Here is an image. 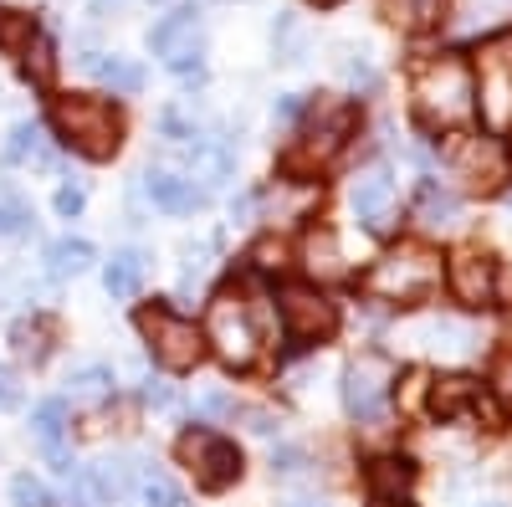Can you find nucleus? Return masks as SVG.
Instances as JSON below:
<instances>
[{"instance_id": "nucleus-28", "label": "nucleus", "mask_w": 512, "mask_h": 507, "mask_svg": "<svg viewBox=\"0 0 512 507\" xmlns=\"http://www.w3.org/2000/svg\"><path fill=\"white\" fill-rule=\"evenodd\" d=\"M21 72L36 82V88H52V77H57V47L47 36H36L31 47H26V62H21Z\"/></svg>"}, {"instance_id": "nucleus-16", "label": "nucleus", "mask_w": 512, "mask_h": 507, "mask_svg": "<svg viewBox=\"0 0 512 507\" xmlns=\"http://www.w3.org/2000/svg\"><path fill=\"white\" fill-rule=\"evenodd\" d=\"M303 262H308V272L323 277V282H333V277H344V272H349V267H344V246H338V236H333L328 226L308 231V241H303Z\"/></svg>"}, {"instance_id": "nucleus-21", "label": "nucleus", "mask_w": 512, "mask_h": 507, "mask_svg": "<svg viewBox=\"0 0 512 507\" xmlns=\"http://www.w3.org/2000/svg\"><path fill=\"white\" fill-rule=\"evenodd\" d=\"M88 492L98 502H123L128 492H134V467H128V461H98V467L88 472Z\"/></svg>"}, {"instance_id": "nucleus-46", "label": "nucleus", "mask_w": 512, "mask_h": 507, "mask_svg": "<svg viewBox=\"0 0 512 507\" xmlns=\"http://www.w3.org/2000/svg\"><path fill=\"white\" fill-rule=\"evenodd\" d=\"M487 507H502V502H487Z\"/></svg>"}, {"instance_id": "nucleus-19", "label": "nucleus", "mask_w": 512, "mask_h": 507, "mask_svg": "<svg viewBox=\"0 0 512 507\" xmlns=\"http://www.w3.org/2000/svg\"><path fill=\"white\" fill-rule=\"evenodd\" d=\"M93 262H98V251H93V241H82V236H62V241L47 246V272L52 277H77V272H88Z\"/></svg>"}, {"instance_id": "nucleus-24", "label": "nucleus", "mask_w": 512, "mask_h": 507, "mask_svg": "<svg viewBox=\"0 0 512 507\" xmlns=\"http://www.w3.org/2000/svg\"><path fill=\"white\" fill-rule=\"evenodd\" d=\"M31 431H36L41 451H47V446H62V431H67V400H62V395L41 400V405L31 410Z\"/></svg>"}, {"instance_id": "nucleus-25", "label": "nucleus", "mask_w": 512, "mask_h": 507, "mask_svg": "<svg viewBox=\"0 0 512 507\" xmlns=\"http://www.w3.org/2000/svg\"><path fill=\"white\" fill-rule=\"evenodd\" d=\"M472 405H477V385H472V379H441V385L431 390V410L441 420H456L461 410H472Z\"/></svg>"}, {"instance_id": "nucleus-43", "label": "nucleus", "mask_w": 512, "mask_h": 507, "mask_svg": "<svg viewBox=\"0 0 512 507\" xmlns=\"http://www.w3.org/2000/svg\"><path fill=\"white\" fill-rule=\"evenodd\" d=\"M349 77L359 82V88H374V67L369 62H349Z\"/></svg>"}, {"instance_id": "nucleus-20", "label": "nucleus", "mask_w": 512, "mask_h": 507, "mask_svg": "<svg viewBox=\"0 0 512 507\" xmlns=\"http://www.w3.org/2000/svg\"><path fill=\"white\" fill-rule=\"evenodd\" d=\"M410 482H415V467H410V461L384 456V461H374V467H369V492H374L379 502L405 497V492H410Z\"/></svg>"}, {"instance_id": "nucleus-4", "label": "nucleus", "mask_w": 512, "mask_h": 507, "mask_svg": "<svg viewBox=\"0 0 512 507\" xmlns=\"http://www.w3.org/2000/svg\"><path fill=\"white\" fill-rule=\"evenodd\" d=\"M205 338L221 349L226 364H251L256 349H262V308L241 303L236 292H221V298L210 303V328H205Z\"/></svg>"}, {"instance_id": "nucleus-30", "label": "nucleus", "mask_w": 512, "mask_h": 507, "mask_svg": "<svg viewBox=\"0 0 512 507\" xmlns=\"http://www.w3.org/2000/svg\"><path fill=\"white\" fill-rule=\"evenodd\" d=\"M36 41V26H31V16H16V11H6L0 6V47L6 52H26Z\"/></svg>"}, {"instance_id": "nucleus-34", "label": "nucleus", "mask_w": 512, "mask_h": 507, "mask_svg": "<svg viewBox=\"0 0 512 507\" xmlns=\"http://www.w3.org/2000/svg\"><path fill=\"white\" fill-rule=\"evenodd\" d=\"M159 134H164V139H175V144L195 139V129H190V118H185L180 108H164V113H159Z\"/></svg>"}, {"instance_id": "nucleus-1", "label": "nucleus", "mask_w": 512, "mask_h": 507, "mask_svg": "<svg viewBox=\"0 0 512 507\" xmlns=\"http://www.w3.org/2000/svg\"><path fill=\"white\" fill-rule=\"evenodd\" d=\"M477 108V88H472V67L461 57H441L431 67L415 72V118L425 129H456Z\"/></svg>"}, {"instance_id": "nucleus-31", "label": "nucleus", "mask_w": 512, "mask_h": 507, "mask_svg": "<svg viewBox=\"0 0 512 507\" xmlns=\"http://www.w3.org/2000/svg\"><path fill=\"white\" fill-rule=\"evenodd\" d=\"M11 502L16 507H52V492H47V482H36L31 472H16L11 477Z\"/></svg>"}, {"instance_id": "nucleus-15", "label": "nucleus", "mask_w": 512, "mask_h": 507, "mask_svg": "<svg viewBox=\"0 0 512 507\" xmlns=\"http://www.w3.org/2000/svg\"><path fill=\"white\" fill-rule=\"evenodd\" d=\"M52 344H57V318L31 313V318H16V323H11V349H16L21 359L41 364V359L52 354Z\"/></svg>"}, {"instance_id": "nucleus-22", "label": "nucleus", "mask_w": 512, "mask_h": 507, "mask_svg": "<svg viewBox=\"0 0 512 507\" xmlns=\"http://www.w3.org/2000/svg\"><path fill=\"white\" fill-rule=\"evenodd\" d=\"M103 287L113 292L118 303L139 298V287H144V257H139V251H118V257L108 262V272H103Z\"/></svg>"}, {"instance_id": "nucleus-44", "label": "nucleus", "mask_w": 512, "mask_h": 507, "mask_svg": "<svg viewBox=\"0 0 512 507\" xmlns=\"http://www.w3.org/2000/svg\"><path fill=\"white\" fill-rule=\"evenodd\" d=\"M287 507H328V502H308V497H303V502H287Z\"/></svg>"}, {"instance_id": "nucleus-32", "label": "nucleus", "mask_w": 512, "mask_h": 507, "mask_svg": "<svg viewBox=\"0 0 512 507\" xmlns=\"http://www.w3.org/2000/svg\"><path fill=\"white\" fill-rule=\"evenodd\" d=\"M303 26H297V16H277V57H287V62H297L303 57Z\"/></svg>"}, {"instance_id": "nucleus-39", "label": "nucleus", "mask_w": 512, "mask_h": 507, "mask_svg": "<svg viewBox=\"0 0 512 507\" xmlns=\"http://www.w3.org/2000/svg\"><path fill=\"white\" fill-rule=\"evenodd\" d=\"M282 257H287L282 241H262V246L251 251V262H256V267H267V272H272V267H282Z\"/></svg>"}, {"instance_id": "nucleus-12", "label": "nucleus", "mask_w": 512, "mask_h": 507, "mask_svg": "<svg viewBox=\"0 0 512 507\" xmlns=\"http://www.w3.org/2000/svg\"><path fill=\"white\" fill-rule=\"evenodd\" d=\"M446 277H451V292L466 308H487L492 292H497V267L482 257V251H456Z\"/></svg>"}, {"instance_id": "nucleus-23", "label": "nucleus", "mask_w": 512, "mask_h": 507, "mask_svg": "<svg viewBox=\"0 0 512 507\" xmlns=\"http://www.w3.org/2000/svg\"><path fill=\"white\" fill-rule=\"evenodd\" d=\"M88 72L98 82H108L113 93H139L144 88V67L128 62V57H88Z\"/></svg>"}, {"instance_id": "nucleus-41", "label": "nucleus", "mask_w": 512, "mask_h": 507, "mask_svg": "<svg viewBox=\"0 0 512 507\" xmlns=\"http://www.w3.org/2000/svg\"><path fill=\"white\" fill-rule=\"evenodd\" d=\"M246 420H251V431H256V436H272V431H277V420H272L267 410H246Z\"/></svg>"}, {"instance_id": "nucleus-26", "label": "nucleus", "mask_w": 512, "mask_h": 507, "mask_svg": "<svg viewBox=\"0 0 512 507\" xmlns=\"http://www.w3.org/2000/svg\"><path fill=\"white\" fill-rule=\"evenodd\" d=\"M190 169H195L205 185H226V175H231V154H226L221 144L195 139V144H190Z\"/></svg>"}, {"instance_id": "nucleus-8", "label": "nucleus", "mask_w": 512, "mask_h": 507, "mask_svg": "<svg viewBox=\"0 0 512 507\" xmlns=\"http://www.w3.org/2000/svg\"><path fill=\"white\" fill-rule=\"evenodd\" d=\"M344 405L359 426H379L390 415V364L379 354H364L344 369Z\"/></svg>"}, {"instance_id": "nucleus-9", "label": "nucleus", "mask_w": 512, "mask_h": 507, "mask_svg": "<svg viewBox=\"0 0 512 507\" xmlns=\"http://www.w3.org/2000/svg\"><path fill=\"white\" fill-rule=\"evenodd\" d=\"M282 323H287V338H297V344H323V338L338 333V308L313 287H287Z\"/></svg>"}, {"instance_id": "nucleus-18", "label": "nucleus", "mask_w": 512, "mask_h": 507, "mask_svg": "<svg viewBox=\"0 0 512 507\" xmlns=\"http://www.w3.org/2000/svg\"><path fill=\"white\" fill-rule=\"evenodd\" d=\"M415 216L431 226V231H446L461 216V200H456V190H441L436 180H425L420 185V200H415Z\"/></svg>"}, {"instance_id": "nucleus-35", "label": "nucleus", "mask_w": 512, "mask_h": 507, "mask_svg": "<svg viewBox=\"0 0 512 507\" xmlns=\"http://www.w3.org/2000/svg\"><path fill=\"white\" fill-rule=\"evenodd\" d=\"M492 395L502 400V410H512V354H502L492 364Z\"/></svg>"}, {"instance_id": "nucleus-5", "label": "nucleus", "mask_w": 512, "mask_h": 507, "mask_svg": "<svg viewBox=\"0 0 512 507\" xmlns=\"http://www.w3.org/2000/svg\"><path fill=\"white\" fill-rule=\"evenodd\" d=\"M139 333L149 338L154 359H159L169 374H185V369H195V364L205 359V333H200L190 318L169 313V308H144V313H139Z\"/></svg>"}, {"instance_id": "nucleus-7", "label": "nucleus", "mask_w": 512, "mask_h": 507, "mask_svg": "<svg viewBox=\"0 0 512 507\" xmlns=\"http://www.w3.org/2000/svg\"><path fill=\"white\" fill-rule=\"evenodd\" d=\"M180 461L190 467V477L205 492H226L241 477V451L221 436H210V431H185L180 436Z\"/></svg>"}, {"instance_id": "nucleus-42", "label": "nucleus", "mask_w": 512, "mask_h": 507, "mask_svg": "<svg viewBox=\"0 0 512 507\" xmlns=\"http://www.w3.org/2000/svg\"><path fill=\"white\" fill-rule=\"evenodd\" d=\"M144 400H149V405H159V410H169V405H175V390H169V385H149V390H144Z\"/></svg>"}, {"instance_id": "nucleus-33", "label": "nucleus", "mask_w": 512, "mask_h": 507, "mask_svg": "<svg viewBox=\"0 0 512 507\" xmlns=\"http://www.w3.org/2000/svg\"><path fill=\"white\" fill-rule=\"evenodd\" d=\"M144 502L149 507H180V487L169 482V477H159V472H149L144 477Z\"/></svg>"}, {"instance_id": "nucleus-36", "label": "nucleus", "mask_w": 512, "mask_h": 507, "mask_svg": "<svg viewBox=\"0 0 512 507\" xmlns=\"http://www.w3.org/2000/svg\"><path fill=\"white\" fill-rule=\"evenodd\" d=\"M303 467H308V456L297 451V446H277V451H272V472H282V477H297Z\"/></svg>"}, {"instance_id": "nucleus-3", "label": "nucleus", "mask_w": 512, "mask_h": 507, "mask_svg": "<svg viewBox=\"0 0 512 507\" xmlns=\"http://www.w3.org/2000/svg\"><path fill=\"white\" fill-rule=\"evenodd\" d=\"M436 282H441V257L431 246H400L384 262H374V272L364 277V287L374 292V298H390V303L431 298Z\"/></svg>"}, {"instance_id": "nucleus-10", "label": "nucleus", "mask_w": 512, "mask_h": 507, "mask_svg": "<svg viewBox=\"0 0 512 507\" xmlns=\"http://www.w3.org/2000/svg\"><path fill=\"white\" fill-rule=\"evenodd\" d=\"M451 175L466 190H497L507 180V154L497 139H466L451 149Z\"/></svg>"}, {"instance_id": "nucleus-37", "label": "nucleus", "mask_w": 512, "mask_h": 507, "mask_svg": "<svg viewBox=\"0 0 512 507\" xmlns=\"http://www.w3.org/2000/svg\"><path fill=\"white\" fill-rule=\"evenodd\" d=\"M16 405H21V379H16V369L0 364V410H16Z\"/></svg>"}, {"instance_id": "nucleus-29", "label": "nucleus", "mask_w": 512, "mask_h": 507, "mask_svg": "<svg viewBox=\"0 0 512 507\" xmlns=\"http://www.w3.org/2000/svg\"><path fill=\"white\" fill-rule=\"evenodd\" d=\"M52 164V154L41 149V129L36 123H16V134H11V144H6V164Z\"/></svg>"}, {"instance_id": "nucleus-40", "label": "nucleus", "mask_w": 512, "mask_h": 507, "mask_svg": "<svg viewBox=\"0 0 512 507\" xmlns=\"http://www.w3.org/2000/svg\"><path fill=\"white\" fill-rule=\"evenodd\" d=\"M200 410H205V415H236V400H231L226 390H210V395L200 400Z\"/></svg>"}, {"instance_id": "nucleus-6", "label": "nucleus", "mask_w": 512, "mask_h": 507, "mask_svg": "<svg viewBox=\"0 0 512 507\" xmlns=\"http://www.w3.org/2000/svg\"><path fill=\"white\" fill-rule=\"evenodd\" d=\"M349 129H354V113L344 108V103H318V118H313V129L297 139L292 149H287V169L292 175H308V169H318V164H328L338 149H344V139H349Z\"/></svg>"}, {"instance_id": "nucleus-38", "label": "nucleus", "mask_w": 512, "mask_h": 507, "mask_svg": "<svg viewBox=\"0 0 512 507\" xmlns=\"http://www.w3.org/2000/svg\"><path fill=\"white\" fill-rule=\"evenodd\" d=\"M82 205H88V195H82V185H62V190H57V216H77Z\"/></svg>"}, {"instance_id": "nucleus-11", "label": "nucleus", "mask_w": 512, "mask_h": 507, "mask_svg": "<svg viewBox=\"0 0 512 507\" xmlns=\"http://www.w3.org/2000/svg\"><path fill=\"white\" fill-rule=\"evenodd\" d=\"M195 41H200V26H195V11H169L154 31H149V47H154V57H164L175 72H195L200 77V62H190V57H200L195 52Z\"/></svg>"}, {"instance_id": "nucleus-27", "label": "nucleus", "mask_w": 512, "mask_h": 507, "mask_svg": "<svg viewBox=\"0 0 512 507\" xmlns=\"http://www.w3.org/2000/svg\"><path fill=\"white\" fill-rule=\"evenodd\" d=\"M67 390H72V400H103L113 390V369L108 364H77L67 374Z\"/></svg>"}, {"instance_id": "nucleus-45", "label": "nucleus", "mask_w": 512, "mask_h": 507, "mask_svg": "<svg viewBox=\"0 0 512 507\" xmlns=\"http://www.w3.org/2000/svg\"><path fill=\"white\" fill-rule=\"evenodd\" d=\"M313 6H338V0H313Z\"/></svg>"}, {"instance_id": "nucleus-2", "label": "nucleus", "mask_w": 512, "mask_h": 507, "mask_svg": "<svg viewBox=\"0 0 512 507\" xmlns=\"http://www.w3.org/2000/svg\"><path fill=\"white\" fill-rule=\"evenodd\" d=\"M52 129L82 159H113L118 144H123V113L108 98H57L52 103Z\"/></svg>"}, {"instance_id": "nucleus-13", "label": "nucleus", "mask_w": 512, "mask_h": 507, "mask_svg": "<svg viewBox=\"0 0 512 507\" xmlns=\"http://www.w3.org/2000/svg\"><path fill=\"white\" fill-rule=\"evenodd\" d=\"M354 216L374 231V236H384L395 226V185H390V175L384 169H374V175H364L359 185H354Z\"/></svg>"}, {"instance_id": "nucleus-17", "label": "nucleus", "mask_w": 512, "mask_h": 507, "mask_svg": "<svg viewBox=\"0 0 512 507\" xmlns=\"http://www.w3.org/2000/svg\"><path fill=\"white\" fill-rule=\"evenodd\" d=\"M379 11L390 16L400 31H431L446 16V0H379Z\"/></svg>"}, {"instance_id": "nucleus-14", "label": "nucleus", "mask_w": 512, "mask_h": 507, "mask_svg": "<svg viewBox=\"0 0 512 507\" xmlns=\"http://www.w3.org/2000/svg\"><path fill=\"white\" fill-rule=\"evenodd\" d=\"M144 190H149V200H154L159 210H169V216H190V210L205 200V195L195 190V180H180V175H169V169H149Z\"/></svg>"}]
</instances>
